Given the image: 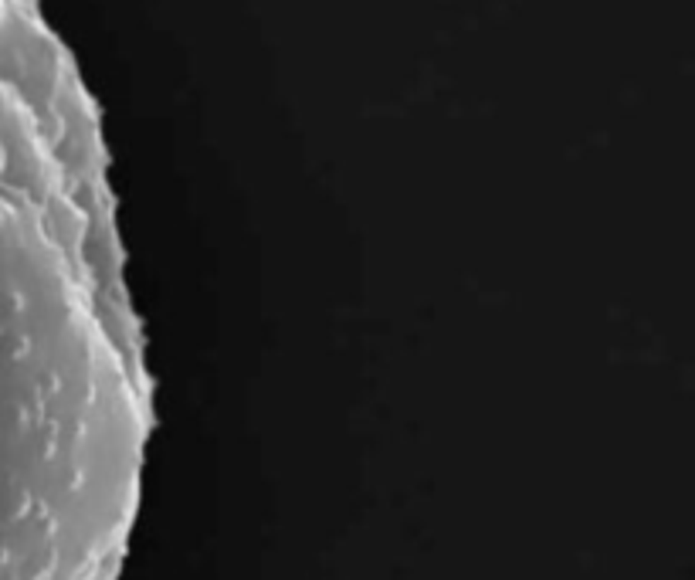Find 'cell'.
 Here are the masks:
<instances>
[{
	"label": "cell",
	"mask_w": 695,
	"mask_h": 580,
	"mask_svg": "<svg viewBox=\"0 0 695 580\" xmlns=\"http://www.w3.org/2000/svg\"><path fill=\"white\" fill-rule=\"evenodd\" d=\"M68 295L48 231L0 190V444L31 438L65 401Z\"/></svg>",
	"instance_id": "6da1fadb"
}]
</instances>
